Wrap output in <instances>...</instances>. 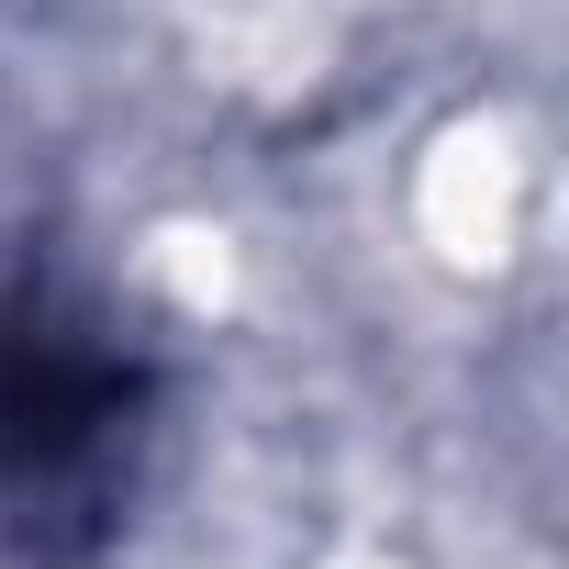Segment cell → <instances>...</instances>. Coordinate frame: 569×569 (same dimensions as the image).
<instances>
[{
	"mask_svg": "<svg viewBox=\"0 0 569 569\" xmlns=\"http://www.w3.org/2000/svg\"><path fill=\"white\" fill-rule=\"evenodd\" d=\"M134 413H146V347L57 279H12L0 291V502L101 491Z\"/></svg>",
	"mask_w": 569,
	"mask_h": 569,
	"instance_id": "cell-1",
	"label": "cell"
}]
</instances>
